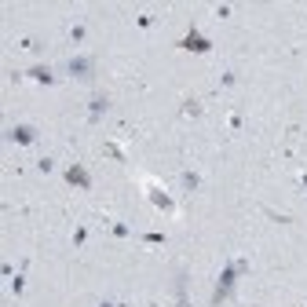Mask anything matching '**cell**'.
<instances>
[{"label":"cell","instance_id":"cell-1","mask_svg":"<svg viewBox=\"0 0 307 307\" xmlns=\"http://www.w3.org/2000/svg\"><path fill=\"white\" fill-rule=\"evenodd\" d=\"M238 260H227L223 263V271H219V282H216V293H212V303H223L231 293H234V285H238Z\"/></svg>","mask_w":307,"mask_h":307},{"label":"cell","instance_id":"cell-2","mask_svg":"<svg viewBox=\"0 0 307 307\" xmlns=\"http://www.w3.org/2000/svg\"><path fill=\"white\" fill-rule=\"evenodd\" d=\"M66 73L77 77V81H92L95 77V59L92 55H73L70 62H66Z\"/></svg>","mask_w":307,"mask_h":307},{"label":"cell","instance_id":"cell-3","mask_svg":"<svg viewBox=\"0 0 307 307\" xmlns=\"http://www.w3.org/2000/svg\"><path fill=\"white\" fill-rule=\"evenodd\" d=\"M180 48L183 52H197V55H209L212 52V40L205 37V33H197V30H190L183 40H180Z\"/></svg>","mask_w":307,"mask_h":307},{"label":"cell","instance_id":"cell-4","mask_svg":"<svg viewBox=\"0 0 307 307\" xmlns=\"http://www.w3.org/2000/svg\"><path fill=\"white\" fill-rule=\"evenodd\" d=\"M11 143L33 146V143H37V128H33V124H15V128H11Z\"/></svg>","mask_w":307,"mask_h":307},{"label":"cell","instance_id":"cell-5","mask_svg":"<svg viewBox=\"0 0 307 307\" xmlns=\"http://www.w3.org/2000/svg\"><path fill=\"white\" fill-rule=\"evenodd\" d=\"M146 194H150V201L154 205H158V209H165V212H175V201H172V197L158 187V183H146Z\"/></svg>","mask_w":307,"mask_h":307},{"label":"cell","instance_id":"cell-6","mask_svg":"<svg viewBox=\"0 0 307 307\" xmlns=\"http://www.w3.org/2000/svg\"><path fill=\"white\" fill-rule=\"evenodd\" d=\"M106 110H110V99H106V95H95L92 103H88V121H92V124H95V121H103Z\"/></svg>","mask_w":307,"mask_h":307},{"label":"cell","instance_id":"cell-7","mask_svg":"<svg viewBox=\"0 0 307 307\" xmlns=\"http://www.w3.org/2000/svg\"><path fill=\"white\" fill-rule=\"evenodd\" d=\"M66 180H70L73 187H84V190L92 187V175H88V172H84L81 165H70V168H66Z\"/></svg>","mask_w":307,"mask_h":307},{"label":"cell","instance_id":"cell-8","mask_svg":"<svg viewBox=\"0 0 307 307\" xmlns=\"http://www.w3.org/2000/svg\"><path fill=\"white\" fill-rule=\"evenodd\" d=\"M26 77H30V81H37V84H52V81H55L52 66H33V70H30Z\"/></svg>","mask_w":307,"mask_h":307},{"label":"cell","instance_id":"cell-9","mask_svg":"<svg viewBox=\"0 0 307 307\" xmlns=\"http://www.w3.org/2000/svg\"><path fill=\"white\" fill-rule=\"evenodd\" d=\"M175 303L180 307H190V300H187V274L180 271V278H175Z\"/></svg>","mask_w":307,"mask_h":307},{"label":"cell","instance_id":"cell-10","mask_svg":"<svg viewBox=\"0 0 307 307\" xmlns=\"http://www.w3.org/2000/svg\"><path fill=\"white\" fill-rule=\"evenodd\" d=\"M183 190H197V187H201V175H197V172H183Z\"/></svg>","mask_w":307,"mask_h":307},{"label":"cell","instance_id":"cell-11","mask_svg":"<svg viewBox=\"0 0 307 307\" xmlns=\"http://www.w3.org/2000/svg\"><path fill=\"white\" fill-rule=\"evenodd\" d=\"M183 114H187V117H197V114H201V103H197V99H187V103H183Z\"/></svg>","mask_w":307,"mask_h":307},{"label":"cell","instance_id":"cell-12","mask_svg":"<svg viewBox=\"0 0 307 307\" xmlns=\"http://www.w3.org/2000/svg\"><path fill=\"white\" fill-rule=\"evenodd\" d=\"M84 241H88V231H84V227H77V231H73V245L81 249V245H84Z\"/></svg>","mask_w":307,"mask_h":307},{"label":"cell","instance_id":"cell-13","mask_svg":"<svg viewBox=\"0 0 307 307\" xmlns=\"http://www.w3.org/2000/svg\"><path fill=\"white\" fill-rule=\"evenodd\" d=\"M110 231H114V234H117V238H128V234H132V231H128V227H124V223H110Z\"/></svg>","mask_w":307,"mask_h":307},{"label":"cell","instance_id":"cell-14","mask_svg":"<svg viewBox=\"0 0 307 307\" xmlns=\"http://www.w3.org/2000/svg\"><path fill=\"white\" fill-rule=\"evenodd\" d=\"M37 168H40V172H52V168H55V161H52V158H40V161H37Z\"/></svg>","mask_w":307,"mask_h":307},{"label":"cell","instance_id":"cell-15","mask_svg":"<svg viewBox=\"0 0 307 307\" xmlns=\"http://www.w3.org/2000/svg\"><path fill=\"white\" fill-rule=\"evenodd\" d=\"M70 40H77V44H81V40H84V26H73V30H70Z\"/></svg>","mask_w":307,"mask_h":307},{"label":"cell","instance_id":"cell-16","mask_svg":"<svg viewBox=\"0 0 307 307\" xmlns=\"http://www.w3.org/2000/svg\"><path fill=\"white\" fill-rule=\"evenodd\" d=\"M99 307H117V303H110V300H103V303H99Z\"/></svg>","mask_w":307,"mask_h":307}]
</instances>
